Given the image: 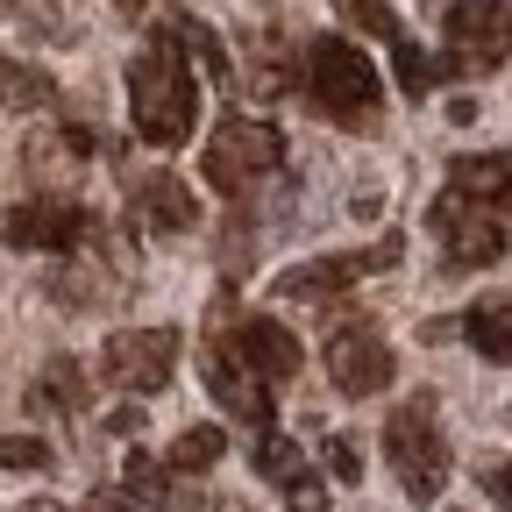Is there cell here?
<instances>
[{"label":"cell","instance_id":"obj_1","mask_svg":"<svg viewBox=\"0 0 512 512\" xmlns=\"http://www.w3.org/2000/svg\"><path fill=\"white\" fill-rule=\"evenodd\" d=\"M128 114L150 150H178L200 121V79L185 72V57L150 43L143 57H128Z\"/></svg>","mask_w":512,"mask_h":512},{"label":"cell","instance_id":"obj_2","mask_svg":"<svg viewBox=\"0 0 512 512\" xmlns=\"http://www.w3.org/2000/svg\"><path fill=\"white\" fill-rule=\"evenodd\" d=\"M306 86L320 100V114L342 121V128H377V107H384V79L377 64L349 43V36H313L306 43Z\"/></svg>","mask_w":512,"mask_h":512},{"label":"cell","instance_id":"obj_3","mask_svg":"<svg viewBox=\"0 0 512 512\" xmlns=\"http://www.w3.org/2000/svg\"><path fill=\"white\" fill-rule=\"evenodd\" d=\"M384 456H392L406 498H441L448 484V441H441V420H434V399H406L392 420H384Z\"/></svg>","mask_w":512,"mask_h":512},{"label":"cell","instance_id":"obj_4","mask_svg":"<svg viewBox=\"0 0 512 512\" xmlns=\"http://www.w3.org/2000/svg\"><path fill=\"white\" fill-rule=\"evenodd\" d=\"M278 157H285V136H278V128L235 114V121L214 128V143H207L200 171H207L214 192H249L256 178H271V171H278Z\"/></svg>","mask_w":512,"mask_h":512},{"label":"cell","instance_id":"obj_5","mask_svg":"<svg viewBox=\"0 0 512 512\" xmlns=\"http://www.w3.org/2000/svg\"><path fill=\"white\" fill-rule=\"evenodd\" d=\"M434 235L448 242V264H498L505 256V200H477V192H456L448 185L434 200Z\"/></svg>","mask_w":512,"mask_h":512},{"label":"cell","instance_id":"obj_6","mask_svg":"<svg viewBox=\"0 0 512 512\" xmlns=\"http://www.w3.org/2000/svg\"><path fill=\"white\" fill-rule=\"evenodd\" d=\"M100 370H107V384H121V392H136V399L164 392L171 370H178V328H121V335H107Z\"/></svg>","mask_w":512,"mask_h":512},{"label":"cell","instance_id":"obj_7","mask_svg":"<svg viewBox=\"0 0 512 512\" xmlns=\"http://www.w3.org/2000/svg\"><path fill=\"white\" fill-rule=\"evenodd\" d=\"M328 377H335V392L349 399H370L392 384V342H384L370 320H349V328L328 335Z\"/></svg>","mask_w":512,"mask_h":512},{"label":"cell","instance_id":"obj_8","mask_svg":"<svg viewBox=\"0 0 512 512\" xmlns=\"http://www.w3.org/2000/svg\"><path fill=\"white\" fill-rule=\"evenodd\" d=\"M448 64L456 72H498L505 64V0H456L448 8Z\"/></svg>","mask_w":512,"mask_h":512},{"label":"cell","instance_id":"obj_9","mask_svg":"<svg viewBox=\"0 0 512 512\" xmlns=\"http://www.w3.org/2000/svg\"><path fill=\"white\" fill-rule=\"evenodd\" d=\"M86 228L93 221L72 200H22L8 221H0V242H8V249H79Z\"/></svg>","mask_w":512,"mask_h":512},{"label":"cell","instance_id":"obj_10","mask_svg":"<svg viewBox=\"0 0 512 512\" xmlns=\"http://www.w3.org/2000/svg\"><path fill=\"white\" fill-rule=\"evenodd\" d=\"M384 264H399V235H384L370 256H320V264H299V271L278 278V292L285 299H328V292H342V285H356L363 271H384Z\"/></svg>","mask_w":512,"mask_h":512},{"label":"cell","instance_id":"obj_11","mask_svg":"<svg viewBox=\"0 0 512 512\" xmlns=\"http://www.w3.org/2000/svg\"><path fill=\"white\" fill-rule=\"evenodd\" d=\"M235 363L256 384H285L299 370V342H292V328H278L271 313H249L242 328H235Z\"/></svg>","mask_w":512,"mask_h":512},{"label":"cell","instance_id":"obj_12","mask_svg":"<svg viewBox=\"0 0 512 512\" xmlns=\"http://www.w3.org/2000/svg\"><path fill=\"white\" fill-rule=\"evenodd\" d=\"M200 370H207V392H214L242 427H271V392H264V384H256L242 363H235V349H221V342H214V349L200 356Z\"/></svg>","mask_w":512,"mask_h":512},{"label":"cell","instance_id":"obj_13","mask_svg":"<svg viewBox=\"0 0 512 512\" xmlns=\"http://www.w3.org/2000/svg\"><path fill=\"white\" fill-rule=\"evenodd\" d=\"M136 214H143L157 235H185L192 221H200V207H192V185L171 178V171H150V178L136 185Z\"/></svg>","mask_w":512,"mask_h":512},{"label":"cell","instance_id":"obj_14","mask_svg":"<svg viewBox=\"0 0 512 512\" xmlns=\"http://www.w3.org/2000/svg\"><path fill=\"white\" fill-rule=\"evenodd\" d=\"M157 43H164V50H178V57H200L214 79H228V50H221V36H214L207 22H192V15H171V22L157 29Z\"/></svg>","mask_w":512,"mask_h":512},{"label":"cell","instance_id":"obj_15","mask_svg":"<svg viewBox=\"0 0 512 512\" xmlns=\"http://www.w3.org/2000/svg\"><path fill=\"white\" fill-rule=\"evenodd\" d=\"M505 320H512L505 292L477 299V306H470V320H463V335H470V349H477L484 363H505V356H512V335H505Z\"/></svg>","mask_w":512,"mask_h":512},{"label":"cell","instance_id":"obj_16","mask_svg":"<svg viewBox=\"0 0 512 512\" xmlns=\"http://www.w3.org/2000/svg\"><path fill=\"white\" fill-rule=\"evenodd\" d=\"M221 456H228V434H221V427H185V434L171 441L164 463H171V477H200V470H214Z\"/></svg>","mask_w":512,"mask_h":512},{"label":"cell","instance_id":"obj_17","mask_svg":"<svg viewBox=\"0 0 512 512\" xmlns=\"http://www.w3.org/2000/svg\"><path fill=\"white\" fill-rule=\"evenodd\" d=\"M57 100V86H50V72H36V64H8L0 57V107L8 114H29V107H50Z\"/></svg>","mask_w":512,"mask_h":512},{"label":"cell","instance_id":"obj_18","mask_svg":"<svg viewBox=\"0 0 512 512\" xmlns=\"http://www.w3.org/2000/svg\"><path fill=\"white\" fill-rule=\"evenodd\" d=\"M392 64H399V86L420 100V93H434L448 72H456V64H448V57H427L420 43H406V36H392Z\"/></svg>","mask_w":512,"mask_h":512},{"label":"cell","instance_id":"obj_19","mask_svg":"<svg viewBox=\"0 0 512 512\" xmlns=\"http://www.w3.org/2000/svg\"><path fill=\"white\" fill-rule=\"evenodd\" d=\"M256 477H271V484L285 491L292 477H306V448L285 441V434H264V441H256Z\"/></svg>","mask_w":512,"mask_h":512},{"label":"cell","instance_id":"obj_20","mask_svg":"<svg viewBox=\"0 0 512 512\" xmlns=\"http://www.w3.org/2000/svg\"><path fill=\"white\" fill-rule=\"evenodd\" d=\"M456 192H477V200H505V150L456 157Z\"/></svg>","mask_w":512,"mask_h":512},{"label":"cell","instance_id":"obj_21","mask_svg":"<svg viewBox=\"0 0 512 512\" xmlns=\"http://www.w3.org/2000/svg\"><path fill=\"white\" fill-rule=\"evenodd\" d=\"M79 399H86V377H79V363H50V370H43V406L72 413Z\"/></svg>","mask_w":512,"mask_h":512},{"label":"cell","instance_id":"obj_22","mask_svg":"<svg viewBox=\"0 0 512 512\" xmlns=\"http://www.w3.org/2000/svg\"><path fill=\"white\" fill-rule=\"evenodd\" d=\"M0 470H50V441H36V434H0Z\"/></svg>","mask_w":512,"mask_h":512},{"label":"cell","instance_id":"obj_23","mask_svg":"<svg viewBox=\"0 0 512 512\" xmlns=\"http://www.w3.org/2000/svg\"><path fill=\"white\" fill-rule=\"evenodd\" d=\"M335 8H342L349 22H363L370 36H384V43H392V36H399V15H392V8H384V0H335Z\"/></svg>","mask_w":512,"mask_h":512},{"label":"cell","instance_id":"obj_24","mask_svg":"<svg viewBox=\"0 0 512 512\" xmlns=\"http://www.w3.org/2000/svg\"><path fill=\"white\" fill-rule=\"evenodd\" d=\"M328 470H335L342 484H363V456H356L349 434H328Z\"/></svg>","mask_w":512,"mask_h":512},{"label":"cell","instance_id":"obj_25","mask_svg":"<svg viewBox=\"0 0 512 512\" xmlns=\"http://www.w3.org/2000/svg\"><path fill=\"white\" fill-rule=\"evenodd\" d=\"M285 505H292V512H320V505H328V484L306 470V477H292V484H285Z\"/></svg>","mask_w":512,"mask_h":512},{"label":"cell","instance_id":"obj_26","mask_svg":"<svg viewBox=\"0 0 512 512\" xmlns=\"http://www.w3.org/2000/svg\"><path fill=\"white\" fill-rule=\"evenodd\" d=\"M22 512H72V505H57V498H36V505H22Z\"/></svg>","mask_w":512,"mask_h":512},{"label":"cell","instance_id":"obj_27","mask_svg":"<svg viewBox=\"0 0 512 512\" xmlns=\"http://www.w3.org/2000/svg\"><path fill=\"white\" fill-rule=\"evenodd\" d=\"M121 8H143V0H121Z\"/></svg>","mask_w":512,"mask_h":512}]
</instances>
